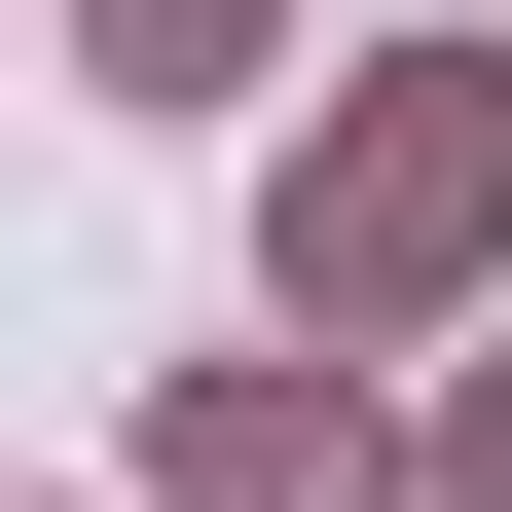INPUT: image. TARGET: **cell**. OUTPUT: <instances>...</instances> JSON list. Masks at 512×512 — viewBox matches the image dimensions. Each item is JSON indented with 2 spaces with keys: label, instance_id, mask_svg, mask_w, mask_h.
Returning <instances> with one entry per match:
<instances>
[{
  "label": "cell",
  "instance_id": "1",
  "mask_svg": "<svg viewBox=\"0 0 512 512\" xmlns=\"http://www.w3.org/2000/svg\"><path fill=\"white\" fill-rule=\"evenodd\" d=\"M476 183H512L476 110H366V183H293V256H476Z\"/></svg>",
  "mask_w": 512,
  "mask_h": 512
}]
</instances>
